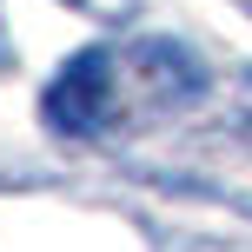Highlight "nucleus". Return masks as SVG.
<instances>
[{
    "label": "nucleus",
    "mask_w": 252,
    "mask_h": 252,
    "mask_svg": "<svg viewBox=\"0 0 252 252\" xmlns=\"http://www.w3.org/2000/svg\"><path fill=\"white\" fill-rule=\"evenodd\" d=\"M126 106V53L120 47H87L47 80L40 93V113H47L53 133L66 139H100L106 126L120 120Z\"/></svg>",
    "instance_id": "1"
},
{
    "label": "nucleus",
    "mask_w": 252,
    "mask_h": 252,
    "mask_svg": "<svg viewBox=\"0 0 252 252\" xmlns=\"http://www.w3.org/2000/svg\"><path fill=\"white\" fill-rule=\"evenodd\" d=\"M246 7H252V0H246Z\"/></svg>",
    "instance_id": "2"
}]
</instances>
